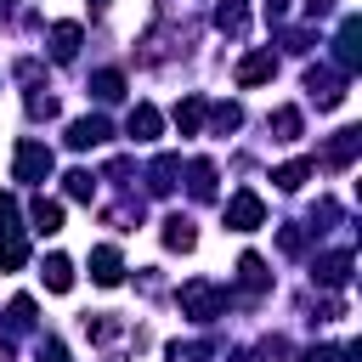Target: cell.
<instances>
[{
  "label": "cell",
  "instance_id": "cell-1",
  "mask_svg": "<svg viewBox=\"0 0 362 362\" xmlns=\"http://www.w3.org/2000/svg\"><path fill=\"white\" fill-rule=\"evenodd\" d=\"M45 175H51V147L45 141H17V181L40 187Z\"/></svg>",
  "mask_w": 362,
  "mask_h": 362
},
{
  "label": "cell",
  "instance_id": "cell-2",
  "mask_svg": "<svg viewBox=\"0 0 362 362\" xmlns=\"http://www.w3.org/2000/svg\"><path fill=\"white\" fill-rule=\"evenodd\" d=\"M260 221H266V204H260L255 192H238V198L226 204V226H232V232H255Z\"/></svg>",
  "mask_w": 362,
  "mask_h": 362
},
{
  "label": "cell",
  "instance_id": "cell-3",
  "mask_svg": "<svg viewBox=\"0 0 362 362\" xmlns=\"http://www.w3.org/2000/svg\"><path fill=\"white\" fill-rule=\"evenodd\" d=\"M181 305H187L192 317H215V311H221V288L204 283V277H192V283L181 288Z\"/></svg>",
  "mask_w": 362,
  "mask_h": 362
},
{
  "label": "cell",
  "instance_id": "cell-4",
  "mask_svg": "<svg viewBox=\"0 0 362 362\" xmlns=\"http://www.w3.org/2000/svg\"><path fill=\"white\" fill-rule=\"evenodd\" d=\"M356 34H362V23H356V17H345V23H339V40H334V62H339V74H345V79L356 74V57H362V51H356Z\"/></svg>",
  "mask_w": 362,
  "mask_h": 362
},
{
  "label": "cell",
  "instance_id": "cell-5",
  "mask_svg": "<svg viewBox=\"0 0 362 362\" xmlns=\"http://www.w3.org/2000/svg\"><path fill=\"white\" fill-rule=\"evenodd\" d=\"M339 85H345V74H328V68H311V74H305V90L317 96V107H334V102L345 96Z\"/></svg>",
  "mask_w": 362,
  "mask_h": 362
},
{
  "label": "cell",
  "instance_id": "cell-6",
  "mask_svg": "<svg viewBox=\"0 0 362 362\" xmlns=\"http://www.w3.org/2000/svg\"><path fill=\"white\" fill-rule=\"evenodd\" d=\"M90 277H96L102 288H113V283L124 277V260H119V249H113V243H102V249L90 255Z\"/></svg>",
  "mask_w": 362,
  "mask_h": 362
},
{
  "label": "cell",
  "instance_id": "cell-7",
  "mask_svg": "<svg viewBox=\"0 0 362 362\" xmlns=\"http://www.w3.org/2000/svg\"><path fill=\"white\" fill-rule=\"evenodd\" d=\"M277 74V57L272 51H249L243 62H238V85H260V79H272Z\"/></svg>",
  "mask_w": 362,
  "mask_h": 362
},
{
  "label": "cell",
  "instance_id": "cell-8",
  "mask_svg": "<svg viewBox=\"0 0 362 362\" xmlns=\"http://www.w3.org/2000/svg\"><path fill=\"white\" fill-rule=\"evenodd\" d=\"M96 141H107V119H74L68 124V147H96Z\"/></svg>",
  "mask_w": 362,
  "mask_h": 362
},
{
  "label": "cell",
  "instance_id": "cell-9",
  "mask_svg": "<svg viewBox=\"0 0 362 362\" xmlns=\"http://www.w3.org/2000/svg\"><path fill=\"white\" fill-rule=\"evenodd\" d=\"M124 130H130V141H153L158 136V107H130V119H124Z\"/></svg>",
  "mask_w": 362,
  "mask_h": 362
},
{
  "label": "cell",
  "instance_id": "cell-10",
  "mask_svg": "<svg viewBox=\"0 0 362 362\" xmlns=\"http://www.w3.org/2000/svg\"><path fill=\"white\" fill-rule=\"evenodd\" d=\"M74 51H79V23H57L51 28V57L57 62H74Z\"/></svg>",
  "mask_w": 362,
  "mask_h": 362
},
{
  "label": "cell",
  "instance_id": "cell-11",
  "mask_svg": "<svg viewBox=\"0 0 362 362\" xmlns=\"http://www.w3.org/2000/svg\"><path fill=\"white\" fill-rule=\"evenodd\" d=\"M215 28H221V34H243V28H249L243 0H221V6H215Z\"/></svg>",
  "mask_w": 362,
  "mask_h": 362
},
{
  "label": "cell",
  "instance_id": "cell-12",
  "mask_svg": "<svg viewBox=\"0 0 362 362\" xmlns=\"http://www.w3.org/2000/svg\"><path fill=\"white\" fill-rule=\"evenodd\" d=\"M28 221H34V232H62V204H51V198H34Z\"/></svg>",
  "mask_w": 362,
  "mask_h": 362
},
{
  "label": "cell",
  "instance_id": "cell-13",
  "mask_svg": "<svg viewBox=\"0 0 362 362\" xmlns=\"http://www.w3.org/2000/svg\"><path fill=\"white\" fill-rule=\"evenodd\" d=\"M164 243H170V249H192V243H198L192 221H187V215H170V221H164Z\"/></svg>",
  "mask_w": 362,
  "mask_h": 362
},
{
  "label": "cell",
  "instance_id": "cell-14",
  "mask_svg": "<svg viewBox=\"0 0 362 362\" xmlns=\"http://www.w3.org/2000/svg\"><path fill=\"white\" fill-rule=\"evenodd\" d=\"M45 288H51V294H68V288H74V266H68L62 255L45 260Z\"/></svg>",
  "mask_w": 362,
  "mask_h": 362
},
{
  "label": "cell",
  "instance_id": "cell-15",
  "mask_svg": "<svg viewBox=\"0 0 362 362\" xmlns=\"http://www.w3.org/2000/svg\"><path fill=\"white\" fill-rule=\"evenodd\" d=\"M356 147H362V130H339V136H334V147H328V164H351V158H356Z\"/></svg>",
  "mask_w": 362,
  "mask_h": 362
},
{
  "label": "cell",
  "instance_id": "cell-16",
  "mask_svg": "<svg viewBox=\"0 0 362 362\" xmlns=\"http://www.w3.org/2000/svg\"><path fill=\"white\" fill-rule=\"evenodd\" d=\"M305 175H311V164H305V158H294V164H283V170H272V181H277L283 192H300V187H305Z\"/></svg>",
  "mask_w": 362,
  "mask_h": 362
},
{
  "label": "cell",
  "instance_id": "cell-17",
  "mask_svg": "<svg viewBox=\"0 0 362 362\" xmlns=\"http://www.w3.org/2000/svg\"><path fill=\"white\" fill-rule=\"evenodd\" d=\"M317 277H322V283H334V288H339V283H345V277H351V255H328V260H317Z\"/></svg>",
  "mask_w": 362,
  "mask_h": 362
},
{
  "label": "cell",
  "instance_id": "cell-18",
  "mask_svg": "<svg viewBox=\"0 0 362 362\" xmlns=\"http://www.w3.org/2000/svg\"><path fill=\"white\" fill-rule=\"evenodd\" d=\"M90 90H96L102 102H119V96H124V74H113V68H107V74H96V79H90Z\"/></svg>",
  "mask_w": 362,
  "mask_h": 362
},
{
  "label": "cell",
  "instance_id": "cell-19",
  "mask_svg": "<svg viewBox=\"0 0 362 362\" xmlns=\"http://www.w3.org/2000/svg\"><path fill=\"white\" fill-rule=\"evenodd\" d=\"M272 130H277V141H294L300 136V107H277L272 113Z\"/></svg>",
  "mask_w": 362,
  "mask_h": 362
},
{
  "label": "cell",
  "instance_id": "cell-20",
  "mask_svg": "<svg viewBox=\"0 0 362 362\" xmlns=\"http://www.w3.org/2000/svg\"><path fill=\"white\" fill-rule=\"evenodd\" d=\"M198 119H204V102H198V96H187V102L175 107V124H181V136H192V130H198Z\"/></svg>",
  "mask_w": 362,
  "mask_h": 362
},
{
  "label": "cell",
  "instance_id": "cell-21",
  "mask_svg": "<svg viewBox=\"0 0 362 362\" xmlns=\"http://www.w3.org/2000/svg\"><path fill=\"white\" fill-rule=\"evenodd\" d=\"M238 277H243L249 288H266V260H260V255H243V260H238Z\"/></svg>",
  "mask_w": 362,
  "mask_h": 362
},
{
  "label": "cell",
  "instance_id": "cell-22",
  "mask_svg": "<svg viewBox=\"0 0 362 362\" xmlns=\"http://www.w3.org/2000/svg\"><path fill=\"white\" fill-rule=\"evenodd\" d=\"M204 356H209V345H198V339H187V345L175 339L170 345V362H204Z\"/></svg>",
  "mask_w": 362,
  "mask_h": 362
},
{
  "label": "cell",
  "instance_id": "cell-23",
  "mask_svg": "<svg viewBox=\"0 0 362 362\" xmlns=\"http://www.w3.org/2000/svg\"><path fill=\"white\" fill-rule=\"evenodd\" d=\"M68 198H90V175L85 170H68Z\"/></svg>",
  "mask_w": 362,
  "mask_h": 362
},
{
  "label": "cell",
  "instance_id": "cell-24",
  "mask_svg": "<svg viewBox=\"0 0 362 362\" xmlns=\"http://www.w3.org/2000/svg\"><path fill=\"white\" fill-rule=\"evenodd\" d=\"M266 17L277 23V17H288V0H266Z\"/></svg>",
  "mask_w": 362,
  "mask_h": 362
},
{
  "label": "cell",
  "instance_id": "cell-25",
  "mask_svg": "<svg viewBox=\"0 0 362 362\" xmlns=\"http://www.w3.org/2000/svg\"><path fill=\"white\" fill-rule=\"evenodd\" d=\"M328 6H334V0H305V11H311V17H328Z\"/></svg>",
  "mask_w": 362,
  "mask_h": 362
},
{
  "label": "cell",
  "instance_id": "cell-26",
  "mask_svg": "<svg viewBox=\"0 0 362 362\" xmlns=\"http://www.w3.org/2000/svg\"><path fill=\"white\" fill-rule=\"evenodd\" d=\"M305 362H339L334 351H305Z\"/></svg>",
  "mask_w": 362,
  "mask_h": 362
},
{
  "label": "cell",
  "instance_id": "cell-27",
  "mask_svg": "<svg viewBox=\"0 0 362 362\" xmlns=\"http://www.w3.org/2000/svg\"><path fill=\"white\" fill-rule=\"evenodd\" d=\"M0 23H6V0H0Z\"/></svg>",
  "mask_w": 362,
  "mask_h": 362
},
{
  "label": "cell",
  "instance_id": "cell-28",
  "mask_svg": "<svg viewBox=\"0 0 362 362\" xmlns=\"http://www.w3.org/2000/svg\"><path fill=\"white\" fill-rule=\"evenodd\" d=\"M96 6H107V0H96Z\"/></svg>",
  "mask_w": 362,
  "mask_h": 362
}]
</instances>
